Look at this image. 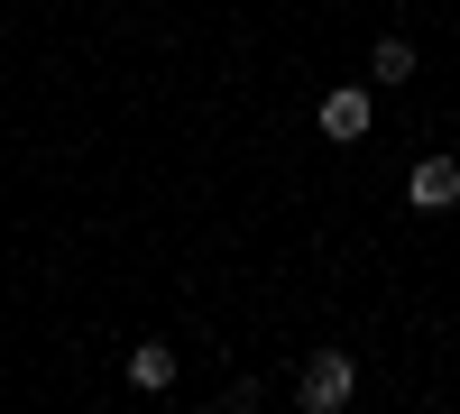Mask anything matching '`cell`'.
I'll use <instances>...</instances> for the list:
<instances>
[{
	"label": "cell",
	"mask_w": 460,
	"mask_h": 414,
	"mask_svg": "<svg viewBox=\"0 0 460 414\" xmlns=\"http://www.w3.org/2000/svg\"><path fill=\"white\" fill-rule=\"evenodd\" d=\"M350 396H359V359L350 350H314V359H304V378H295V405L304 414H341Z\"/></svg>",
	"instance_id": "6da1fadb"
},
{
	"label": "cell",
	"mask_w": 460,
	"mask_h": 414,
	"mask_svg": "<svg viewBox=\"0 0 460 414\" xmlns=\"http://www.w3.org/2000/svg\"><path fill=\"white\" fill-rule=\"evenodd\" d=\"M314 120H323V138H332V147H359V138L377 129V110H368V84H332Z\"/></svg>",
	"instance_id": "7a4b0ae2"
},
{
	"label": "cell",
	"mask_w": 460,
	"mask_h": 414,
	"mask_svg": "<svg viewBox=\"0 0 460 414\" xmlns=\"http://www.w3.org/2000/svg\"><path fill=\"white\" fill-rule=\"evenodd\" d=\"M405 203L424 212V221H442V212H460V157H424L405 175Z\"/></svg>",
	"instance_id": "3957f363"
},
{
	"label": "cell",
	"mask_w": 460,
	"mask_h": 414,
	"mask_svg": "<svg viewBox=\"0 0 460 414\" xmlns=\"http://www.w3.org/2000/svg\"><path fill=\"white\" fill-rule=\"evenodd\" d=\"M414 65H424V56H414L405 37H377V47H368V84H377V92H396V84H414Z\"/></svg>",
	"instance_id": "277c9868"
},
{
	"label": "cell",
	"mask_w": 460,
	"mask_h": 414,
	"mask_svg": "<svg viewBox=\"0 0 460 414\" xmlns=\"http://www.w3.org/2000/svg\"><path fill=\"white\" fill-rule=\"evenodd\" d=\"M129 387L166 396V387H175V350H166V341H138V350H129Z\"/></svg>",
	"instance_id": "5b68a950"
}]
</instances>
